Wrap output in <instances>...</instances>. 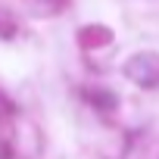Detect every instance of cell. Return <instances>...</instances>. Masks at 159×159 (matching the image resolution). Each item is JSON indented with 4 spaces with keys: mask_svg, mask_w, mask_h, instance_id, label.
<instances>
[{
    "mask_svg": "<svg viewBox=\"0 0 159 159\" xmlns=\"http://www.w3.org/2000/svg\"><path fill=\"white\" fill-rule=\"evenodd\" d=\"M125 75L140 88H159V53H134L125 62Z\"/></svg>",
    "mask_w": 159,
    "mask_h": 159,
    "instance_id": "cell-1",
    "label": "cell"
},
{
    "mask_svg": "<svg viewBox=\"0 0 159 159\" xmlns=\"http://www.w3.org/2000/svg\"><path fill=\"white\" fill-rule=\"evenodd\" d=\"M109 38H112V31H109V28H103V25L81 28V34H78L81 47H91V50H97V47H106V44H109Z\"/></svg>",
    "mask_w": 159,
    "mask_h": 159,
    "instance_id": "cell-2",
    "label": "cell"
},
{
    "mask_svg": "<svg viewBox=\"0 0 159 159\" xmlns=\"http://www.w3.org/2000/svg\"><path fill=\"white\" fill-rule=\"evenodd\" d=\"M84 97H88V100H91L94 106H103V109H112V106L119 103V100H116L112 94H103V91H88Z\"/></svg>",
    "mask_w": 159,
    "mask_h": 159,
    "instance_id": "cell-3",
    "label": "cell"
},
{
    "mask_svg": "<svg viewBox=\"0 0 159 159\" xmlns=\"http://www.w3.org/2000/svg\"><path fill=\"white\" fill-rule=\"evenodd\" d=\"M7 116H13V106H10L3 97H0V119H7Z\"/></svg>",
    "mask_w": 159,
    "mask_h": 159,
    "instance_id": "cell-4",
    "label": "cell"
}]
</instances>
